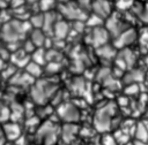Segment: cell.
Masks as SVG:
<instances>
[{"label":"cell","instance_id":"1","mask_svg":"<svg viewBox=\"0 0 148 145\" xmlns=\"http://www.w3.org/2000/svg\"><path fill=\"white\" fill-rule=\"evenodd\" d=\"M114 105L110 104L101 109H98L95 114V119H94V124L96 130L104 132L106 130L110 129L111 125V115L114 113Z\"/></svg>","mask_w":148,"mask_h":145},{"label":"cell","instance_id":"2","mask_svg":"<svg viewBox=\"0 0 148 145\" xmlns=\"http://www.w3.org/2000/svg\"><path fill=\"white\" fill-rule=\"evenodd\" d=\"M57 133H58L57 125H54L51 121H46L39 127L36 138L39 143H43L44 145H52L57 139Z\"/></svg>","mask_w":148,"mask_h":145},{"label":"cell","instance_id":"3","mask_svg":"<svg viewBox=\"0 0 148 145\" xmlns=\"http://www.w3.org/2000/svg\"><path fill=\"white\" fill-rule=\"evenodd\" d=\"M58 115L59 119H61L65 122L72 123L76 122L80 119V113L76 108V106L72 104H64L58 108Z\"/></svg>","mask_w":148,"mask_h":145},{"label":"cell","instance_id":"4","mask_svg":"<svg viewBox=\"0 0 148 145\" xmlns=\"http://www.w3.org/2000/svg\"><path fill=\"white\" fill-rule=\"evenodd\" d=\"M23 25L22 24H17L16 22H10V23H6V25L3 26V39H6L7 41H15L20 38L21 32H23Z\"/></svg>","mask_w":148,"mask_h":145},{"label":"cell","instance_id":"5","mask_svg":"<svg viewBox=\"0 0 148 145\" xmlns=\"http://www.w3.org/2000/svg\"><path fill=\"white\" fill-rule=\"evenodd\" d=\"M52 85L47 84L46 82H39L37 83L32 90H31V97L32 99L37 102V104H43L45 102V100L47 99V96L50 94V92H47V89L51 87Z\"/></svg>","mask_w":148,"mask_h":145},{"label":"cell","instance_id":"6","mask_svg":"<svg viewBox=\"0 0 148 145\" xmlns=\"http://www.w3.org/2000/svg\"><path fill=\"white\" fill-rule=\"evenodd\" d=\"M135 37H136V33L133 29H126L120 35L117 36V41H116L117 44L116 45L118 47H124L126 45H130L135 40Z\"/></svg>","mask_w":148,"mask_h":145},{"label":"cell","instance_id":"7","mask_svg":"<svg viewBox=\"0 0 148 145\" xmlns=\"http://www.w3.org/2000/svg\"><path fill=\"white\" fill-rule=\"evenodd\" d=\"M92 8H94L95 14L97 16H99L101 18L110 16L109 14L111 12V7H110L109 1H106V0H96L95 3L92 5Z\"/></svg>","mask_w":148,"mask_h":145},{"label":"cell","instance_id":"8","mask_svg":"<svg viewBox=\"0 0 148 145\" xmlns=\"http://www.w3.org/2000/svg\"><path fill=\"white\" fill-rule=\"evenodd\" d=\"M2 130L8 140H15L17 137L21 136V128L18 127V124H16L14 122L3 124Z\"/></svg>","mask_w":148,"mask_h":145},{"label":"cell","instance_id":"9","mask_svg":"<svg viewBox=\"0 0 148 145\" xmlns=\"http://www.w3.org/2000/svg\"><path fill=\"white\" fill-rule=\"evenodd\" d=\"M77 132V127L74 125V124H65L64 128H62V131H61V137H62V140L65 143H71L72 140H74L75 138V135Z\"/></svg>","mask_w":148,"mask_h":145},{"label":"cell","instance_id":"10","mask_svg":"<svg viewBox=\"0 0 148 145\" xmlns=\"http://www.w3.org/2000/svg\"><path fill=\"white\" fill-rule=\"evenodd\" d=\"M108 31L104 30V29H101V28H96L94 30V33H92V43L95 44V46H102L106 43L108 40Z\"/></svg>","mask_w":148,"mask_h":145},{"label":"cell","instance_id":"11","mask_svg":"<svg viewBox=\"0 0 148 145\" xmlns=\"http://www.w3.org/2000/svg\"><path fill=\"white\" fill-rule=\"evenodd\" d=\"M134 135H135V138L138 140L146 142V143L148 142V130L146 128L145 122L139 123L138 125H135V128H134Z\"/></svg>","mask_w":148,"mask_h":145},{"label":"cell","instance_id":"12","mask_svg":"<svg viewBox=\"0 0 148 145\" xmlns=\"http://www.w3.org/2000/svg\"><path fill=\"white\" fill-rule=\"evenodd\" d=\"M25 71H27L30 76H32V77H38V76H40V74H42V67H40V64L37 63V62L30 61V62H28V63L25 64Z\"/></svg>","mask_w":148,"mask_h":145},{"label":"cell","instance_id":"13","mask_svg":"<svg viewBox=\"0 0 148 145\" xmlns=\"http://www.w3.org/2000/svg\"><path fill=\"white\" fill-rule=\"evenodd\" d=\"M45 41V36H44V32H42V30L39 28H36L34 30V32H31V43L37 46V47H40Z\"/></svg>","mask_w":148,"mask_h":145},{"label":"cell","instance_id":"14","mask_svg":"<svg viewBox=\"0 0 148 145\" xmlns=\"http://www.w3.org/2000/svg\"><path fill=\"white\" fill-rule=\"evenodd\" d=\"M34 82V77L30 76L27 71L24 74H20L15 77H13V83L17 84V85H27V84H31Z\"/></svg>","mask_w":148,"mask_h":145},{"label":"cell","instance_id":"15","mask_svg":"<svg viewBox=\"0 0 148 145\" xmlns=\"http://www.w3.org/2000/svg\"><path fill=\"white\" fill-rule=\"evenodd\" d=\"M68 32V25L65 22H58L54 24V33L57 38H65Z\"/></svg>","mask_w":148,"mask_h":145},{"label":"cell","instance_id":"16","mask_svg":"<svg viewBox=\"0 0 148 145\" xmlns=\"http://www.w3.org/2000/svg\"><path fill=\"white\" fill-rule=\"evenodd\" d=\"M126 83H135V82H141L143 78V74L140 70H132V72H130L127 75Z\"/></svg>","mask_w":148,"mask_h":145},{"label":"cell","instance_id":"17","mask_svg":"<svg viewBox=\"0 0 148 145\" xmlns=\"http://www.w3.org/2000/svg\"><path fill=\"white\" fill-rule=\"evenodd\" d=\"M114 139L117 140L118 145H125L126 143H128V133L125 130H119L114 133Z\"/></svg>","mask_w":148,"mask_h":145},{"label":"cell","instance_id":"18","mask_svg":"<svg viewBox=\"0 0 148 145\" xmlns=\"http://www.w3.org/2000/svg\"><path fill=\"white\" fill-rule=\"evenodd\" d=\"M98 54H99L101 56H103V58H106V59H109V58L113 56L116 53H114V51H113V49H112L110 46H105V44H104V45L99 46V51H98Z\"/></svg>","mask_w":148,"mask_h":145},{"label":"cell","instance_id":"19","mask_svg":"<svg viewBox=\"0 0 148 145\" xmlns=\"http://www.w3.org/2000/svg\"><path fill=\"white\" fill-rule=\"evenodd\" d=\"M32 60L42 66V64L45 62V54L43 53L42 49H38L37 52H35V54H34V56H32Z\"/></svg>","mask_w":148,"mask_h":145},{"label":"cell","instance_id":"20","mask_svg":"<svg viewBox=\"0 0 148 145\" xmlns=\"http://www.w3.org/2000/svg\"><path fill=\"white\" fill-rule=\"evenodd\" d=\"M124 92H125L126 94H130V96L136 94V93L139 92V85H138L136 83H131V84L124 90Z\"/></svg>","mask_w":148,"mask_h":145},{"label":"cell","instance_id":"21","mask_svg":"<svg viewBox=\"0 0 148 145\" xmlns=\"http://www.w3.org/2000/svg\"><path fill=\"white\" fill-rule=\"evenodd\" d=\"M101 145H118L117 140L114 139L113 136L111 135H104L102 138V144Z\"/></svg>","mask_w":148,"mask_h":145},{"label":"cell","instance_id":"22","mask_svg":"<svg viewBox=\"0 0 148 145\" xmlns=\"http://www.w3.org/2000/svg\"><path fill=\"white\" fill-rule=\"evenodd\" d=\"M72 87L74 89V91H75V92L81 93V92L83 91L84 83H83V81H82L81 78H76V79H74V84H73V86H72Z\"/></svg>","mask_w":148,"mask_h":145},{"label":"cell","instance_id":"23","mask_svg":"<svg viewBox=\"0 0 148 145\" xmlns=\"http://www.w3.org/2000/svg\"><path fill=\"white\" fill-rule=\"evenodd\" d=\"M10 117V112L7 107H1L0 108V121H7Z\"/></svg>","mask_w":148,"mask_h":145},{"label":"cell","instance_id":"24","mask_svg":"<svg viewBox=\"0 0 148 145\" xmlns=\"http://www.w3.org/2000/svg\"><path fill=\"white\" fill-rule=\"evenodd\" d=\"M15 145H27V139L24 136H20L15 139Z\"/></svg>","mask_w":148,"mask_h":145},{"label":"cell","instance_id":"25","mask_svg":"<svg viewBox=\"0 0 148 145\" xmlns=\"http://www.w3.org/2000/svg\"><path fill=\"white\" fill-rule=\"evenodd\" d=\"M134 145H147V143H146V142H141V140H138V139H136V142L134 143Z\"/></svg>","mask_w":148,"mask_h":145},{"label":"cell","instance_id":"26","mask_svg":"<svg viewBox=\"0 0 148 145\" xmlns=\"http://www.w3.org/2000/svg\"><path fill=\"white\" fill-rule=\"evenodd\" d=\"M145 124H146V128H147V130H148V121H146Z\"/></svg>","mask_w":148,"mask_h":145},{"label":"cell","instance_id":"27","mask_svg":"<svg viewBox=\"0 0 148 145\" xmlns=\"http://www.w3.org/2000/svg\"><path fill=\"white\" fill-rule=\"evenodd\" d=\"M1 136H2V132H1V130H0V137H1Z\"/></svg>","mask_w":148,"mask_h":145},{"label":"cell","instance_id":"28","mask_svg":"<svg viewBox=\"0 0 148 145\" xmlns=\"http://www.w3.org/2000/svg\"><path fill=\"white\" fill-rule=\"evenodd\" d=\"M5 145H10V144H5Z\"/></svg>","mask_w":148,"mask_h":145},{"label":"cell","instance_id":"29","mask_svg":"<svg viewBox=\"0 0 148 145\" xmlns=\"http://www.w3.org/2000/svg\"><path fill=\"white\" fill-rule=\"evenodd\" d=\"M62 145H65V144H62Z\"/></svg>","mask_w":148,"mask_h":145},{"label":"cell","instance_id":"30","mask_svg":"<svg viewBox=\"0 0 148 145\" xmlns=\"http://www.w3.org/2000/svg\"><path fill=\"white\" fill-rule=\"evenodd\" d=\"M147 78H148V77H147Z\"/></svg>","mask_w":148,"mask_h":145}]
</instances>
